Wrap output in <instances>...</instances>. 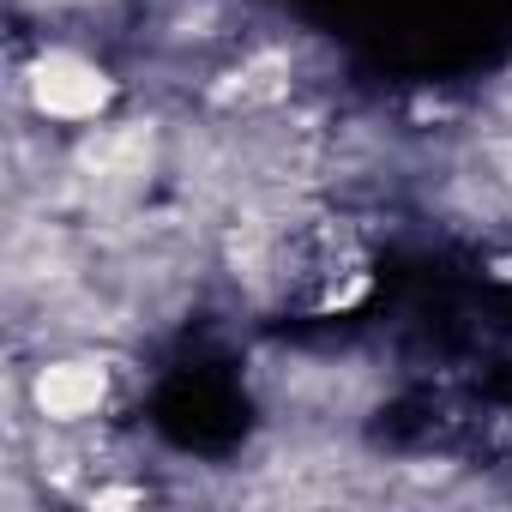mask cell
<instances>
[{
	"instance_id": "6da1fadb",
	"label": "cell",
	"mask_w": 512,
	"mask_h": 512,
	"mask_svg": "<svg viewBox=\"0 0 512 512\" xmlns=\"http://www.w3.org/2000/svg\"><path fill=\"white\" fill-rule=\"evenodd\" d=\"M109 97H115V85H109V73L97 67V61H85V55H73V49H49L37 67H31V103H37V115H49V121H97L103 109H109Z\"/></svg>"
},
{
	"instance_id": "7a4b0ae2",
	"label": "cell",
	"mask_w": 512,
	"mask_h": 512,
	"mask_svg": "<svg viewBox=\"0 0 512 512\" xmlns=\"http://www.w3.org/2000/svg\"><path fill=\"white\" fill-rule=\"evenodd\" d=\"M31 398L49 422H85L109 404V368L103 362H43L31 380Z\"/></svg>"
},
{
	"instance_id": "277c9868",
	"label": "cell",
	"mask_w": 512,
	"mask_h": 512,
	"mask_svg": "<svg viewBox=\"0 0 512 512\" xmlns=\"http://www.w3.org/2000/svg\"><path fill=\"white\" fill-rule=\"evenodd\" d=\"M500 103H506V121H512V85H506V91H500Z\"/></svg>"
},
{
	"instance_id": "3957f363",
	"label": "cell",
	"mask_w": 512,
	"mask_h": 512,
	"mask_svg": "<svg viewBox=\"0 0 512 512\" xmlns=\"http://www.w3.org/2000/svg\"><path fill=\"white\" fill-rule=\"evenodd\" d=\"M488 163H494V169H500V181L512 187V133H500V139L488 145Z\"/></svg>"
}]
</instances>
